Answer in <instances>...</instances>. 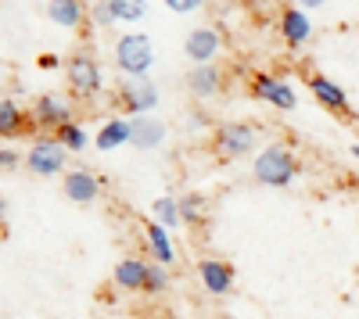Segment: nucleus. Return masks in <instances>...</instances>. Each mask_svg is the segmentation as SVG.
<instances>
[{"mask_svg":"<svg viewBox=\"0 0 359 319\" xmlns=\"http://www.w3.org/2000/svg\"><path fill=\"white\" fill-rule=\"evenodd\" d=\"M298 158L291 155V148H284V143H269V148H262L255 155V165H252V176L255 183L262 187H291L298 180Z\"/></svg>","mask_w":359,"mask_h":319,"instance_id":"nucleus-1","label":"nucleus"},{"mask_svg":"<svg viewBox=\"0 0 359 319\" xmlns=\"http://www.w3.org/2000/svg\"><path fill=\"white\" fill-rule=\"evenodd\" d=\"M115 65H118V72H123L126 79H130V76H147V69L155 65V47H151V40H147L144 33L118 36V43H115Z\"/></svg>","mask_w":359,"mask_h":319,"instance_id":"nucleus-2","label":"nucleus"},{"mask_svg":"<svg viewBox=\"0 0 359 319\" xmlns=\"http://www.w3.org/2000/svg\"><path fill=\"white\" fill-rule=\"evenodd\" d=\"M255 148V126L252 122H223L212 133V155L223 162L245 158Z\"/></svg>","mask_w":359,"mask_h":319,"instance_id":"nucleus-3","label":"nucleus"},{"mask_svg":"<svg viewBox=\"0 0 359 319\" xmlns=\"http://www.w3.org/2000/svg\"><path fill=\"white\" fill-rule=\"evenodd\" d=\"M65 162H69V148L57 136H40L33 140V148L25 155V165L36 176H65Z\"/></svg>","mask_w":359,"mask_h":319,"instance_id":"nucleus-4","label":"nucleus"},{"mask_svg":"<svg viewBox=\"0 0 359 319\" xmlns=\"http://www.w3.org/2000/svg\"><path fill=\"white\" fill-rule=\"evenodd\" d=\"M65 76H69V90H72L76 97H83V101L97 97V94H101V86H104L101 65H97L90 54H76V57H69Z\"/></svg>","mask_w":359,"mask_h":319,"instance_id":"nucleus-5","label":"nucleus"},{"mask_svg":"<svg viewBox=\"0 0 359 319\" xmlns=\"http://www.w3.org/2000/svg\"><path fill=\"white\" fill-rule=\"evenodd\" d=\"M248 90L255 101H266V104H273L277 111H294L298 108V94H294V86L280 76H269V72H259L252 76L248 83Z\"/></svg>","mask_w":359,"mask_h":319,"instance_id":"nucleus-6","label":"nucleus"},{"mask_svg":"<svg viewBox=\"0 0 359 319\" xmlns=\"http://www.w3.org/2000/svg\"><path fill=\"white\" fill-rule=\"evenodd\" d=\"M118 104H123V111H130V119L133 115H151V108L158 104V86L147 76H130L118 86Z\"/></svg>","mask_w":359,"mask_h":319,"instance_id":"nucleus-7","label":"nucleus"},{"mask_svg":"<svg viewBox=\"0 0 359 319\" xmlns=\"http://www.w3.org/2000/svg\"><path fill=\"white\" fill-rule=\"evenodd\" d=\"M72 122V104L65 97H54V94H43L33 108V126L36 129H47V133H57L62 126Z\"/></svg>","mask_w":359,"mask_h":319,"instance_id":"nucleus-8","label":"nucleus"},{"mask_svg":"<svg viewBox=\"0 0 359 319\" xmlns=\"http://www.w3.org/2000/svg\"><path fill=\"white\" fill-rule=\"evenodd\" d=\"M184 50H187V57L194 65H212L219 57V50H223V36L216 33V29H208V25L191 29L187 40H184Z\"/></svg>","mask_w":359,"mask_h":319,"instance_id":"nucleus-9","label":"nucleus"},{"mask_svg":"<svg viewBox=\"0 0 359 319\" xmlns=\"http://www.w3.org/2000/svg\"><path fill=\"white\" fill-rule=\"evenodd\" d=\"M165 136H169V129H165L162 119H155V115H133V119H130V143L137 151L162 148Z\"/></svg>","mask_w":359,"mask_h":319,"instance_id":"nucleus-10","label":"nucleus"},{"mask_svg":"<svg viewBox=\"0 0 359 319\" xmlns=\"http://www.w3.org/2000/svg\"><path fill=\"white\" fill-rule=\"evenodd\" d=\"M198 276H201V287L208 295H230L233 291V280H237V273H233V266L230 262H223V258H201L198 262Z\"/></svg>","mask_w":359,"mask_h":319,"instance_id":"nucleus-11","label":"nucleus"},{"mask_svg":"<svg viewBox=\"0 0 359 319\" xmlns=\"http://www.w3.org/2000/svg\"><path fill=\"white\" fill-rule=\"evenodd\" d=\"M306 86H309V94H313V97H316L323 108H331L334 115H352L345 90H341L338 83H331L327 76H309V79H306Z\"/></svg>","mask_w":359,"mask_h":319,"instance_id":"nucleus-12","label":"nucleus"},{"mask_svg":"<svg viewBox=\"0 0 359 319\" xmlns=\"http://www.w3.org/2000/svg\"><path fill=\"white\" fill-rule=\"evenodd\" d=\"M101 194V180L90 169H72L65 172V197L76 201V205H90Z\"/></svg>","mask_w":359,"mask_h":319,"instance_id":"nucleus-13","label":"nucleus"},{"mask_svg":"<svg viewBox=\"0 0 359 319\" xmlns=\"http://www.w3.org/2000/svg\"><path fill=\"white\" fill-rule=\"evenodd\" d=\"M280 36L287 47H302L313 36V22L302 8H284L280 11Z\"/></svg>","mask_w":359,"mask_h":319,"instance_id":"nucleus-14","label":"nucleus"},{"mask_svg":"<svg viewBox=\"0 0 359 319\" xmlns=\"http://www.w3.org/2000/svg\"><path fill=\"white\" fill-rule=\"evenodd\" d=\"M147 269H151V266H147L144 258L130 255V258H118V266H115L111 280H115V287H123V291H144Z\"/></svg>","mask_w":359,"mask_h":319,"instance_id":"nucleus-15","label":"nucleus"},{"mask_svg":"<svg viewBox=\"0 0 359 319\" xmlns=\"http://www.w3.org/2000/svg\"><path fill=\"white\" fill-rule=\"evenodd\" d=\"M187 90L198 97V101H208L223 90V72L216 65H198L191 76H187Z\"/></svg>","mask_w":359,"mask_h":319,"instance_id":"nucleus-16","label":"nucleus"},{"mask_svg":"<svg viewBox=\"0 0 359 319\" xmlns=\"http://www.w3.org/2000/svg\"><path fill=\"white\" fill-rule=\"evenodd\" d=\"M123 143H130V119H108L94 136L97 151H115V148H123Z\"/></svg>","mask_w":359,"mask_h":319,"instance_id":"nucleus-17","label":"nucleus"},{"mask_svg":"<svg viewBox=\"0 0 359 319\" xmlns=\"http://www.w3.org/2000/svg\"><path fill=\"white\" fill-rule=\"evenodd\" d=\"M144 237H147V248H151L155 262H162V266H172L176 251H172V241H169V229H165L162 222H147V226H144Z\"/></svg>","mask_w":359,"mask_h":319,"instance_id":"nucleus-18","label":"nucleus"},{"mask_svg":"<svg viewBox=\"0 0 359 319\" xmlns=\"http://www.w3.org/2000/svg\"><path fill=\"white\" fill-rule=\"evenodd\" d=\"M47 15L62 29H79L83 25V0H47Z\"/></svg>","mask_w":359,"mask_h":319,"instance_id":"nucleus-19","label":"nucleus"},{"mask_svg":"<svg viewBox=\"0 0 359 319\" xmlns=\"http://www.w3.org/2000/svg\"><path fill=\"white\" fill-rule=\"evenodd\" d=\"M18 133H22V108L11 97H4L0 101V136H18Z\"/></svg>","mask_w":359,"mask_h":319,"instance_id":"nucleus-20","label":"nucleus"},{"mask_svg":"<svg viewBox=\"0 0 359 319\" xmlns=\"http://www.w3.org/2000/svg\"><path fill=\"white\" fill-rule=\"evenodd\" d=\"M54 136L62 140V143H65V148H69L72 155H79V151H86V148H90V133H86L79 122H69V126H62V129H57Z\"/></svg>","mask_w":359,"mask_h":319,"instance_id":"nucleus-21","label":"nucleus"},{"mask_svg":"<svg viewBox=\"0 0 359 319\" xmlns=\"http://www.w3.org/2000/svg\"><path fill=\"white\" fill-rule=\"evenodd\" d=\"M180 219L187 226H201L205 222V197L201 194H184L180 197Z\"/></svg>","mask_w":359,"mask_h":319,"instance_id":"nucleus-22","label":"nucleus"},{"mask_svg":"<svg viewBox=\"0 0 359 319\" xmlns=\"http://www.w3.org/2000/svg\"><path fill=\"white\" fill-rule=\"evenodd\" d=\"M155 222H162L165 229H172V226H180L184 219H180V197H158L155 201Z\"/></svg>","mask_w":359,"mask_h":319,"instance_id":"nucleus-23","label":"nucleus"},{"mask_svg":"<svg viewBox=\"0 0 359 319\" xmlns=\"http://www.w3.org/2000/svg\"><path fill=\"white\" fill-rule=\"evenodd\" d=\"M115 22H140L147 11V0H108Z\"/></svg>","mask_w":359,"mask_h":319,"instance_id":"nucleus-24","label":"nucleus"},{"mask_svg":"<svg viewBox=\"0 0 359 319\" xmlns=\"http://www.w3.org/2000/svg\"><path fill=\"white\" fill-rule=\"evenodd\" d=\"M169 287H172L169 266H162V262H151V269H147V283H144V291H147V295H165Z\"/></svg>","mask_w":359,"mask_h":319,"instance_id":"nucleus-25","label":"nucleus"},{"mask_svg":"<svg viewBox=\"0 0 359 319\" xmlns=\"http://www.w3.org/2000/svg\"><path fill=\"white\" fill-rule=\"evenodd\" d=\"M201 4H205V0H165V8L176 11V15H191V11H198Z\"/></svg>","mask_w":359,"mask_h":319,"instance_id":"nucleus-26","label":"nucleus"},{"mask_svg":"<svg viewBox=\"0 0 359 319\" xmlns=\"http://www.w3.org/2000/svg\"><path fill=\"white\" fill-rule=\"evenodd\" d=\"M111 22H115L111 4H108V0H97V4H94V25H111Z\"/></svg>","mask_w":359,"mask_h":319,"instance_id":"nucleus-27","label":"nucleus"},{"mask_svg":"<svg viewBox=\"0 0 359 319\" xmlns=\"http://www.w3.org/2000/svg\"><path fill=\"white\" fill-rule=\"evenodd\" d=\"M18 151H11V148H4V151H0V169H4V172H11V169H18Z\"/></svg>","mask_w":359,"mask_h":319,"instance_id":"nucleus-28","label":"nucleus"},{"mask_svg":"<svg viewBox=\"0 0 359 319\" xmlns=\"http://www.w3.org/2000/svg\"><path fill=\"white\" fill-rule=\"evenodd\" d=\"M327 4V0H298V8H302V11H309V8H323Z\"/></svg>","mask_w":359,"mask_h":319,"instance_id":"nucleus-29","label":"nucleus"},{"mask_svg":"<svg viewBox=\"0 0 359 319\" xmlns=\"http://www.w3.org/2000/svg\"><path fill=\"white\" fill-rule=\"evenodd\" d=\"M40 65H43V69H54V65H57V57H54V54H47V57H40Z\"/></svg>","mask_w":359,"mask_h":319,"instance_id":"nucleus-30","label":"nucleus"},{"mask_svg":"<svg viewBox=\"0 0 359 319\" xmlns=\"http://www.w3.org/2000/svg\"><path fill=\"white\" fill-rule=\"evenodd\" d=\"M352 158L359 162V143H352Z\"/></svg>","mask_w":359,"mask_h":319,"instance_id":"nucleus-31","label":"nucleus"}]
</instances>
